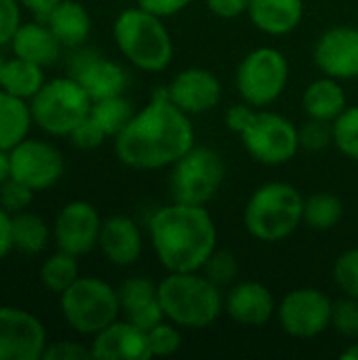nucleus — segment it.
<instances>
[{"mask_svg":"<svg viewBox=\"0 0 358 360\" xmlns=\"http://www.w3.org/2000/svg\"><path fill=\"white\" fill-rule=\"evenodd\" d=\"M114 139L122 165L137 171H156L173 167L194 148V127L190 114L171 101L169 91L158 89Z\"/></svg>","mask_w":358,"mask_h":360,"instance_id":"f257e3e1","label":"nucleus"},{"mask_svg":"<svg viewBox=\"0 0 358 360\" xmlns=\"http://www.w3.org/2000/svg\"><path fill=\"white\" fill-rule=\"evenodd\" d=\"M150 240L167 272H200L217 249V228L205 207L173 200L152 215Z\"/></svg>","mask_w":358,"mask_h":360,"instance_id":"f03ea898","label":"nucleus"},{"mask_svg":"<svg viewBox=\"0 0 358 360\" xmlns=\"http://www.w3.org/2000/svg\"><path fill=\"white\" fill-rule=\"evenodd\" d=\"M219 289L200 272H169L158 283V300L167 321L186 329H205L224 310Z\"/></svg>","mask_w":358,"mask_h":360,"instance_id":"7ed1b4c3","label":"nucleus"},{"mask_svg":"<svg viewBox=\"0 0 358 360\" xmlns=\"http://www.w3.org/2000/svg\"><path fill=\"white\" fill-rule=\"evenodd\" d=\"M304 196L287 181L260 186L245 207V228L262 243H279L304 224Z\"/></svg>","mask_w":358,"mask_h":360,"instance_id":"20e7f679","label":"nucleus"},{"mask_svg":"<svg viewBox=\"0 0 358 360\" xmlns=\"http://www.w3.org/2000/svg\"><path fill=\"white\" fill-rule=\"evenodd\" d=\"M114 40L120 53L143 72H162L173 59V40L162 17L137 6L122 11L114 21Z\"/></svg>","mask_w":358,"mask_h":360,"instance_id":"39448f33","label":"nucleus"},{"mask_svg":"<svg viewBox=\"0 0 358 360\" xmlns=\"http://www.w3.org/2000/svg\"><path fill=\"white\" fill-rule=\"evenodd\" d=\"M91 95L72 76L44 82L30 99L34 124L55 137H68L87 116H91Z\"/></svg>","mask_w":358,"mask_h":360,"instance_id":"423d86ee","label":"nucleus"},{"mask_svg":"<svg viewBox=\"0 0 358 360\" xmlns=\"http://www.w3.org/2000/svg\"><path fill=\"white\" fill-rule=\"evenodd\" d=\"M120 312L118 291L95 276H78L61 293V314L80 335H97L118 321Z\"/></svg>","mask_w":358,"mask_h":360,"instance_id":"0eeeda50","label":"nucleus"},{"mask_svg":"<svg viewBox=\"0 0 358 360\" xmlns=\"http://www.w3.org/2000/svg\"><path fill=\"white\" fill-rule=\"evenodd\" d=\"M226 177V165L213 148H192L175 165L169 179L175 202L205 207L215 198Z\"/></svg>","mask_w":358,"mask_h":360,"instance_id":"6e6552de","label":"nucleus"},{"mask_svg":"<svg viewBox=\"0 0 358 360\" xmlns=\"http://www.w3.org/2000/svg\"><path fill=\"white\" fill-rule=\"evenodd\" d=\"M289 84V61L274 46L253 49L236 70V89L253 108L272 105Z\"/></svg>","mask_w":358,"mask_h":360,"instance_id":"1a4fd4ad","label":"nucleus"},{"mask_svg":"<svg viewBox=\"0 0 358 360\" xmlns=\"http://www.w3.org/2000/svg\"><path fill=\"white\" fill-rule=\"evenodd\" d=\"M249 156L262 165L279 167L295 158L300 143V129L276 112L257 110L251 124L241 133Z\"/></svg>","mask_w":358,"mask_h":360,"instance_id":"9d476101","label":"nucleus"},{"mask_svg":"<svg viewBox=\"0 0 358 360\" xmlns=\"http://www.w3.org/2000/svg\"><path fill=\"white\" fill-rule=\"evenodd\" d=\"M333 302L319 289L302 287L287 293L276 308L283 331L298 340H310L331 327Z\"/></svg>","mask_w":358,"mask_h":360,"instance_id":"9b49d317","label":"nucleus"},{"mask_svg":"<svg viewBox=\"0 0 358 360\" xmlns=\"http://www.w3.org/2000/svg\"><path fill=\"white\" fill-rule=\"evenodd\" d=\"M11 177L25 184L34 192L53 188L63 171L65 158L59 148L40 139H23L11 152Z\"/></svg>","mask_w":358,"mask_h":360,"instance_id":"f8f14e48","label":"nucleus"},{"mask_svg":"<svg viewBox=\"0 0 358 360\" xmlns=\"http://www.w3.org/2000/svg\"><path fill=\"white\" fill-rule=\"evenodd\" d=\"M44 348L46 331L34 314L0 306V360H40Z\"/></svg>","mask_w":358,"mask_h":360,"instance_id":"ddd939ff","label":"nucleus"},{"mask_svg":"<svg viewBox=\"0 0 358 360\" xmlns=\"http://www.w3.org/2000/svg\"><path fill=\"white\" fill-rule=\"evenodd\" d=\"M101 224L103 221L91 202L74 200L57 213L53 224V238L61 251L80 257L97 247Z\"/></svg>","mask_w":358,"mask_h":360,"instance_id":"4468645a","label":"nucleus"},{"mask_svg":"<svg viewBox=\"0 0 358 360\" xmlns=\"http://www.w3.org/2000/svg\"><path fill=\"white\" fill-rule=\"evenodd\" d=\"M68 70L70 76L84 86L93 101L122 95L129 84V74L120 63L106 59L89 49L76 51L68 61Z\"/></svg>","mask_w":358,"mask_h":360,"instance_id":"2eb2a0df","label":"nucleus"},{"mask_svg":"<svg viewBox=\"0 0 358 360\" xmlns=\"http://www.w3.org/2000/svg\"><path fill=\"white\" fill-rule=\"evenodd\" d=\"M317 68L335 80L358 76V30L340 25L327 30L314 46Z\"/></svg>","mask_w":358,"mask_h":360,"instance_id":"dca6fc26","label":"nucleus"},{"mask_svg":"<svg viewBox=\"0 0 358 360\" xmlns=\"http://www.w3.org/2000/svg\"><path fill=\"white\" fill-rule=\"evenodd\" d=\"M167 91L171 101L190 116L211 112L222 101V82L205 68H188L179 72Z\"/></svg>","mask_w":358,"mask_h":360,"instance_id":"f3484780","label":"nucleus"},{"mask_svg":"<svg viewBox=\"0 0 358 360\" xmlns=\"http://www.w3.org/2000/svg\"><path fill=\"white\" fill-rule=\"evenodd\" d=\"M91 354L97 360H148L152 359L150 340L143 329L131 321H114L93 335Z\"/></svg>","mask_w":358,"mask_h":360,"instance_id":"a211bd4d","label":"nucleus"},{"mask_svg":"<svg viewBox=\"0 0 358 360\" xmlns=\"http://www.w3.org/2000/svg\"><path fill=\"white\" fill-rule=\"evenodd\" d=\"M276 302L272 291L255 281H243L234 285L226 297L224 310L243 327H264L276 314Z\"/></svg>","mask_w":358,"mask_h":360,"instance_id":"6ab92c4d","label":"nucleus"},{"mask_svg":"<svg viewBox=\"0 0 358 360\" xmlns=\"http://www.w3.org/2000/svg\"><path fill=\"white\" fill-rule=\"evenodd\" d=\"M97 247L110 264L120 268L133 266L141 255V232L131 217L114 215L103 219Z\"/></svg>","mask_w":358,"mask_h":360,"instance_id":"aec40b11","label":"nucleus"},{"mask_svg":"<svg viewBox=\"0 0 358 360\" xmlns=\"http://www.w3.org/2000/svg\"><path fill=\"white\" fill-rule=\"evenodd\" d=\"M247 15L268 36H285L304 19V0H249Z\"/></svg>","mask_w":358,"mask_h":360,"instance_id":"412c9836","label":"nucleus"},{"mask_svg":"<svg viewBox=\"0 0 358 360\" xmlns=\"http://www.w3.org/2000/svg\"><path fill=\"white\" fill-rule=\"evenodd\" d=\"M11 46H13L15 57H21L25 61L46 68L59 59L63 44L57 40V36L53 34V30L49 25L30 21V23H21L17 27L13 40H11Z\"/></svg>","mask_w":358,"mask_h":360,"instance_id":"4be33fe9","label":"nucleus"},{"mask_svg":"<svg viewBox=\"0 0 358 360\" xmlns=\"http://www.w3.org/2000/svg\"><path fill=\"white\" fill-rule=\"evenodd\" d=\"M46 25L63 46L76 49L91 34V15L76 0H61L49 15Z\"/></svg>","mask_w":358,"mask_h":360,"instance_id":"5701e85b","label":"nucleus"},{"mask_svg":"<svg viewBox=\"0 0 358 360\" xmlns=\"http://www.w3.org/2000/svg\"><path fill=\"white\" fill-rule=\"evenodd\" d=\"M346 108V93L340 80L331 76L314 80L304 93V110L310 118L333 122Z\"/></svg>","mask_w":358,"mask_h":360,"instance_id":"b1692460","label":"nucleus"},{"mask_svg":"<svg viewBox=\"0 0 358 360\" xmlns=\"http://www.w3.org/2000/svg\"><path fill=\"white\" fill-rule=\"evenodd\" d=\"M32 112L25 99H19L0 89V150L11 152L27 137Z\"/></svg>","mask_w":358,"mask_h":360,"instance_id":"393cba45","label":"nucleus"},{"mask_svg":"<svg viewBox=\"0 0 358 360\" xmlns=\"http://www.w3.org/2000/svg\"><path fill=\"white\" fill-rule=\"evenodd\" d=\"M44 86V74L42 65L25 61L21 57H15L11 61H4L2 76H0V89L19 97V99H32L40 89Z\"/></svg>","mask_w":358,"mask_h":360,"instance_id":"a878e982","label":"nucleus"},{"mask_svg":"<svg viewBox=\"0 0 358 360\" xmlns=\"http://www.w3.org/2000/svg\"><path fill=\"white\" fill-rule=\"evenodd\" d=\"M11 230H13V245L17 251L27 253V255H38L44 251L49 243V226L46 221L30 211L15 213L11 219Z\"/></svg>","mask_w":358,"mask_h":360,"instance_id":"bb28decb","label":"nucleus"},{"mask_svg":"<svg viewBox=\"0 0 358 360\" xmlns=\"http://www.w3.org/2000/svg\"><path fill=\"white\" fill-rule=\"evenodd\" d=\"M344 215L342 200L331 192H317L304 200V224L312 230H333Z\"/></svg>","mask_w":358,"mask_h":360,"instance_id":"cd10ccee","label":"nucleus"},{"mask_svg":"<svg viewBox=\"0 0 358 360\" xmlns=\"http://www.w3.org/2000/svg\"><path fill=\"white\" fill-rule=\"evenodd\" d=\"M133 116H135L133 103L122 95L97 99L93 101V108H91V118L103 129L108 137H116L131 122Z\"/></svg>","mask_w":358,"mask_h":360,"instance_id":"c85d7f7f","label":"nucleus"},{"mask_svg":"<svg viewBox=\"0 0 358 360\" xmlns=\"http://www.w3.org/2000/svg\"><path fill=\"white\" fill-rule=\"evenodd\" d=\"M80 276L78 257L68 251H57L40 266V281L53 293H63Z\"/></svg>","mask_w":358,"mask_h":360,"instance_id":"c756f323","label":"nucleus"},{"mask_svg":"<svg viewBox=\"0 0 358 360\" xmlns=\"http://www.w3.org/2000/svg\"><path fill=\"white\" fill-rule=\"evenodd\" d=\"M116 291H118V300H120V308L124 316L135 314L158 302V285H154L146 276L127 278Z\"/></svg>","mask_w":358,"mask_h":360,"instance_id":"7c9ffc66","label":"nucleus"},{"mask_svg":"<svg viewBox=\"0 0 358 360\" xmlns=\"http://www.w3.org/2000/svg\"><path fill=\"white\" fill-rule=\"evenodd\" d=\"M333 146L358 162V105L346 108L333 122Z\"/></svg>","mask_w":358,"mask_h":360,"instance_id":"2f4dec72","label":"nucleus"},{"mask_svg":"<svg viewBox=\"0 0 358 360\" xmlns=\"http://www.w3.org/2000/svg\"><path fill=\"white\" fill-rule=\"evenodd\" d=\"M333 281L344 295L358 300V247L344 251L335 259Z\"/></svg>","mask_w":358,"mask_h":360,"instance_id":"473e14b6","label":"nucleus"},{"mask_svg":"<svg viewBox=\"0 0 358 360\" xmlns=\"http://www.w3.org/2000/svg\"><path fill=\"white\" fill-rule=\"evenodd\" d=\"M203 274L209 281H213L217 287L230 285L236 278V274H238V259L230 251H217L215 249V253L203 266Z\"/></svg>","mask_w":358,"mask_h":360,"instance_id":"72a5a7b5","label":"nucleus"},{"mask_svg":"<svg viewBox=\"0 0 358 360\" xmlns=\"http://www.w3.org/2000/svg\"><path fill=\"white\" fill-rule=\"evenodd\" d=\"M152 356H171L181 348V333L175 323L162 321L152 331H148Z\"/></svg>","mask_w":358,"mask_h":360,"instance_id":"f704fd0d","label":"nucleus"},{"mask_svg":"<svg viewBox=\"0 0 358 360\" xmlns=\"http://www.w3.org/2000/svg\"><path fill=\"white\" fill-rule=\"evenodd\" d=\"M331 327L348 340H358V300L346 295V300L333 302Z\"/></svg>","mask_w":358,"mask_h":360,"instance_id":"c9c22d12","label":"nucleus"},{"mask_svg":"<svg viewBox=\"0 0 358 360\" xmlns=\"http://www.w3.org/2000/svg\"><path fill=\"white\" fill-rule=\"evenodd\" d=\"M32 200H34V190L13 177H8L0 186V207L13 215L25 211L32 205Z\"/></svg>","mask_w":358,"mask_h":360,"instance_id":"e433bc0d","label":"nucleus"},{"mask_svg":"<svg viewBox=\"0 0 358 360\" xmlns=\"http://www.w3.org/2000/svg\"><path fill=\"white\" fill-rule=\"evenodd\" d=\"M300 143L308 150H323L329 143H333V129L331 122L310 118L302 129H300Z\"/></svg>","mask_w":358,"mask_h":360,"instance_id":"4c0bfd02","label":"nucleus"},{"mask_svg":"<svg viewBox=\"0 0 358 360\" xmlns=\"http://www.w3.org/2000/svg\"><path fill=\"white\" fill-rule=\"evenodd\" d=\"M68 137H70V143L78 150H95L106 141L108 135L91 116H87Z\"/></svg>","mask_w":358,"mask_h":360,"instance_id":"58836bf2","label":"nucleus"},{"mask_svg":"<svg viewBox=\"0 0 358 360\" xmlns=\"http://www.w3.org/2000/svg\"><path fill=\"white\" fill-rule=\"evenodd\" d=\"M21 25L19 0H0V46L11 42Z\"/></svg>","mask_w":358,"mask_h":360,"instance_id":"ea45409f","label":"nucleus"},{"mask_svg":"<svg viewBox=\"0 0 358 360\" xmlns=\"http://www.w3.org/2000/svg\"><path fill=\"white\" fill-rule=\"evenodd\" d=\"M44 360H87L93 359L91 348H84L76 342H55L44 348Z\"/></svg>","mask_w":358,"mask_h":360,"instance_id":"a19ab883","label":"nucleus"},{"mask_svg":"<svg viewBox=\"0 0 358 360\" xmlns=\"http://www.w3.org/2000/svg\"><path fill=\"white\" fill-rule=\"evenodd\" d=\"M257 110H260V108H253V105H249L247 101L232 105V108L226 112V124H228V129H230L232 133L241 135V133L251 124V120L255 118Z\"/></svg>","mask_w":358,"mask_h":360,"instance_id":"79ce46f5","label":"nucleus"},{"mask_svg":"<svg viewBox=\"0 0 358 360\" xmlns=\"http://www.w3.org/2000/svg\"><path fill=\"white\" fill-rule=\"evenodd\" d=\"M207 6L219 19H236L247 13L249 0H207Z\"/></svg>","mask_w":358,"mask_h":360,"instance_id":"37998d69","label":"nucleus"},{"mask_svg":"<svg viewBox=\"0 0 358 360\" xmlns=\"http://www.w3.org/2000/svg\"><path fill=\"white\" fill-rule=\"evenodd\" d=\"M192 0H137V6L158 15V17H173L181 13Z\"/></svg>","mask_w":358,"mask_h":360,"instance_id":"c03bdc74","label":"nucleus"},{"mask_svg":"<svg viewBox=\"0 0 358 360\" xmlns=\"http://www.w3.org/2000/svg\"><path fill=\"white\" fill-rule=\"evenodd\" d=\"M11 213L6 209L0 207V259H4L11 249H15L13 245V230H11Z\"/></svg>","mask_w":358,"mask_h":360,"instance_id":"a18cd8bd","label":"nucleus"},{"mask_svg":"<svg viewBox=\"0 0 358 360\" xmlns=\"http://www.w3.org/2000/svg\"><path fill=\"white\" fill-rule=\"evenodd\" d=\"M59 2H61V0H19L21 6H25L27 11H32L34 15H38V17H42V19H46V15H49Z\"/></svg>","mask_w":358,"mask_h":360,"instance_id":"49530a36","label":"nucleus"},{"mask_svg":"<svg viewBox=\"0 0 358 360\" xmlns=\"http://www.w3.org/2000/svg\"><path fill=\"white\" fill-rule=\"evenodd\" d=\"M11 177V156L6 150H0V186Z\"/></svg>","mask_w":358,"mask_h":360,"instance_id":"de8ad7c7","label":"nucleus"},{"mask_svg":"<svg viewBox=\"0 0 358 360\" xmlns=\"http://www.w3.org/2000/svg\"><path fill=\"white\" fill-rule=\"evenodd\" d=\"M342 359L344 360H358V342L350 344L344 352H342Z\"/></svg>","mask_w":358,"mask_h":360,"instance_id":"09e8293b","label":"nucleus"},{"mask_svg":"<svg viewBox=\"0 0 358 360\" xmlns=\"http://www.w3.org/2000/svg\"><path fill=\"white\" fill-rule=\"evenodd\" d=\"M2 68H4V59H2V55H0V76H2Z\"/></svg>","mask_w":358,"mask_h":360,"instance_id":"8fccbe9b","label":"nucleus"}]
</instances>
